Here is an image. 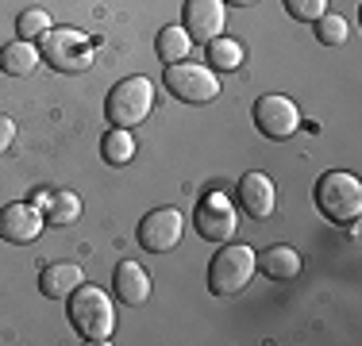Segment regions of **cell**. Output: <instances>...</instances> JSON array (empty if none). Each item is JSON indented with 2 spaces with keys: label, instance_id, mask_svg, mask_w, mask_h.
<instances>
[{
  "label": "cell",
  "instance_id": "cell-1",
  "mask_svg": "<svg viewBox=\"0 0 362 346\" xmlns=\"http://www.w3.org/2000/svg\"><path fill=\"white\" fill-rule=\"evenodd\" d=\"M66 311H70L74 331L85 342H108L112 331H116V304H112V297L105 289H97L89 281H81L66 297Z\"/></svg>",
  "mask_w": 362,
  "mask_h": 346
},
{
  "label": "cell",
  "instance_id": "cell-2",
  "mask_svg": "<svg viewBox=\"0 0 362 346\" xmlns=\"http://www.w3.org/2000/svg\"><path fill=\"white\" fill-rule=\"evenodd\" d=\"M316 208L327 223H355L362 215V181L343 169L324 173L316 181Z\"/></svg>",
  "mask_w": 362,
  "mask_h": 346
},
{
  "label": "cell",
  "instance_id": "cell-3",
  "mask_svg": "<svg viewBox=\"0 0 362 346\" xmlns=\"http://www.w3.org/2000/svg\"><path fill=\"white\" fill-rule=\"evenodd\" d=\"M258 270V254L251 246H235V242H220V250L209 262V289L216 297H239L251 285Z\"/></svg>",
  "mask_w": 362,
  "mask_h": 346
},
{
  "label": "cell",
  "instance_id": "cell-4",
  "mask_svg": "<svg viewBox=\"0 0 362 346\" xmlns=\"http://www.w3.org/2000/svg\"><path fill=\"white\" fill-rule=\"evenodd\" d=\"M151 112H154V81L151 77H139V73L124 77L105 100V119L112 127H127V131L135 124H146Z\"/></svg>",
  "mask_w": 362,
  "mask_h": 346
},
{
  "label": "cell",
  "instance_id": "cell-5",
  "mask_svg": "<svg viewBox=\"0 0 362 346\" xmlns=\"http://www.w3.org/2000/svg\"><path fill=\"white\" fill-rule=\"evenodd\" d=\"M39 54L58 73H85L93 66V42H89V35L77 28H50L39 39Z\"/></svg>",
  "mask_w": 362,
  "mask_h": 346
},
{
  "label": "cell",
  "instance_id": "cell-6",
  "mask_svg": "<svg viewBox=\"0 0 362 346\" xmlns=\"http://www.w3.org/2000/svg\"><path fill=\"white\" fill-rule=\"evenodd\" d=\"M162 85H166L177 100H185V104H212V100L220 97L216 69L197 66V62H174V66H166Z\"/></svg>",
  "mask_w": 362,
  "mask_h": 346
},
{
  "label": "cell",
  "instance_id": "cell-7",
  "mask_svg": "<svg viewBox=\"0 0 362 346\" xmlns=\"http://www.w3.org/2000/svg\"><path fill=\"white\" fill-rule=\"evenodd\" d=\"M255 127L262 131L266 138H274V143H286L300 131V112L297 104L289 97H281V93H266V97L255 100Z\"/></svg>",
  "mask_w": 362,
  "mask_h": 346
},
{
  "label": "cell",
  "instance_id": "cell-8",
  "mask_svg": "<svg viewBox=\"0 0 362 346\" xmlns=\"http://www.w3.org/2000/svg\"><path fill=\"white\" fill-rule=\"evenodd\" d=\"M181 235H185V215L177 208H154L139 220V246L151 254H166L174 250Z\"/></svg>",
  "mask_w": 362,
  "mask_h": 346
},
{
  "label": "cell",
  "instance_id": "cell-9",
  "mask_svg": "<svg viewBox=\"0 0 362 346\" xmlns=\"http://www.w3.org/2000/svg\"><path fill=\"white\" fill-rule=\"evenodd\" d=\"M193 223H197V235L204 242H216L220 246V242H231V235L239 227V215L223 193H209L201 201V208L193 212Z\"/></svg>",
  "mask_w": 362,
  "mask_h": 346
},
{
  "label": "cell",
  "instance_id": "cell-10",
  "mask_svg": "<svg viewBox=\"0 0 362 346\" xmlns=\"http://www.w3.org/2000/svg\"><path fill=\"white\" fill-rule=\"evenodd\" d=\"M42 227H47V215H42L31 201L0 208V239L12 242V246H28V242H35L42 235Z\"/></svg>",
  "mask_w": 362,
  "mask_h": 346
},
{
  "label": "cell",
  "instance_id": "cell-11",
  "mask_svg": "<svg viewBox=\"0 0 362 346\" xmlns=\"http://www.w3.org/2000/svg\"><path fill=\"white\" fill-rule=\"evenodd\" d=\"M181 16H185L181 28L189 31V39H193V42H212L216 35H223L228 4H223V0H185Z\"/></svg>",
  "mask_w": 362,
  "mask_h": 346
},
{
  "label": "cell",
  "instance_id": "cell-12",
  "mask_svg": "<svg viewBox=\"0 0 362 346\" xmlns=\"http://www.w3.org/2000/svg\"><path fill=\"white\" fill-rule=\"evenodd\" d=\"M239 208H243L251 220H270L274 208H278V185L258 169L243 173V181H239Z\"/></svg>",
  "mask_w": 362,
  "mask_h": 346
},
{
  "label": "cell",
  "instance_id": "cell-13",
  "mask_svg": "<svg viewBox=\"0 0 362 346\" xmlns=\"http://www.w3.org/2000/svg\"><path fill=\"white\" fill-rule=\"evenodd\" d=\"M112 292H116L119 304L139 308L151 300V273H146L139 262H119L116 273H112Z\"/></svg>",
  "mask_w": 362,
  "mask_h": 346
},
{
  "label": "cell",
  "instance_id": "cell-14",
  "mask_svg": "<svg viewBox=\"0 0 362 346\" xmlns=\"http://www.w3.org/2000/svg\"><path fill=\"white\" fill-rule=\"evenodd\" d=\"M81 281H85L81 266H74V262H50V266H42V273H39V292L47 300H66Z\"/></svg>",
  "mask_w": 362,
  "mask_h": 346
},
{
  "label": "cell",
  "instance_id": "cell-15",
  "mask_svg": "<svg viewBox=\"0 0 362 346\" xmlns=\"http://www.w3.org/2000/svg\"><path fill=\"white\" fill-rule=\"evenodd\" d=\"M39 62H42L39 47L28 39H16V42H8V47H0V69H4L8 77H31L39 69Z\"/></svg>",
  "mask_w": 362,
  "mask_h": 346
},
{
  "label": "cell",
  "instance_id": "cell-16",
  "mask_svg": "<svg viewBox=\"0 0 362 346\" xmlns=\"http://www.w3.org/2000/svg\"><path fill=\"white\" fill-rule=\"evenodd\" d=\"M258 270L266 277H274V281H293L300 273V254L293 246H286V242H278L266 254H258Z\"/></svg>",
  "mask_w": 362,
  "mask_h": 346
},
{
  "label": "cell",
  "instance_id": "cell-17",
  "mask_svg": "<svg viewBox=\"0 0 362 346\" xmlns=\"http://www.w3.org/2000/svg\"><path fill=\"white\" fill-rule=\"evenodd\" d=\"M154 50H158V58L166 66L174 62H189V50H193V39H189V31L181 28V23H170V28L158 31V42H154Z\"/></svg>",
  "mask_w": 362,
  "mask_h": 346
},
{
  "label": "cell",
  "instance_id": "cell-18",
  "mask_svg": "<svg viewBox=\"0 0 362 346\" xmlns=\"http://www.w3.org/2000/svg\"><path fill=\"white\" fill-rule=\"evenodd\" d=\"M42 215H47V223H54V227H70V223L81 220V196L70 193V189H54L47 208H42Z\"/></svg>",
  "mask_w": 362,
  "mask_h": 346
},
{
  "label": "cell",
  "instance_id": "cell-19",
  "mask_svg": "<svg viewBox=\"0 0 362 346\" xmlns=\"http://www.w3.org/2000/svg\"><path fill=\"white\" fill-rule=\"evenodd\" d=\"M204 47H209V69H216V73H231V69L243 66V42L239 39L216 35V39L204 42Z\"/></svg>",
  "mask_w": 362,
  "mask_h": 346
},
{
  "label": "cell",
  "instance_id": "cell-20",
  "mask_svg": "<svg viewBox=\"0 0 362 346\" xmlns=\"http://www.w3.org/2000/svg\"><path fill=\"white\" fill-rule=\"evenodd\" d=\"M100 158L108 162V166H127V162L135 158V138L127 127H108L105 138H100Z\"/></svg>",
  "mask_w": 362,
  "mask_h": 346
},
{
  "label": "cell",
  "instance_id": "cell-21",
  "mask_svg": "<svg viewBox=\"0 0 362 346\" xmlns=\"http://www.w3.org/2000/svg\"><path fill=\"white\" fill-rule=\"evenodd\" d=\"M313 28H316V39H320L324 47H343V42H347V35H351L347 20H343L339 12H324Z\"/></svg>",
  "mask_w": 362,
  "mask_h": 346
},
{
  "label": "cell",
  "instance_id": "cell-22",
  "mask_svg": "<svg viewBox=\"0 0 362 346\" xmlns=\"http://www.w3.org/2000/svg\"><path fill=\"white\" fill-rule=\"evenodd\" d=\"M50 28H54V20H50V12H42V8H28V12L16 20V35H20V39H28V42L42 39Z\"/></svg>",
  "mask_w": 362,
  "mask_h": 346
},
{
  "label": "cell",
  "instance_id": "cell-23",
  "mask_svg": "<svg viewBox=\"0 0 362 346\" xmlns=\"http://www.w3.org/2000/svg\"><path fill=\"white\" fill-rule=\"evenodd\" d=\"M286 12L297 23H316L327 12V0H286Z\"/></svg>",
  "mask_w": 362,
  "mask_h": 346
},
{
  "label": "cell",
  "instance_id": "cell-24",
  "mask_svg": "<svg viewBox=\"0 0 362 346\" xmlns=\"http://www.w3.org/2000/svg\"><path fill=\"white\" fill-rule=\"evenodd\" d=\"M16 143V119L0 116V154H8V146Z\"/></svg>",
  "mask_w": 362,
  "mask_h": 346
},
{
  "label": "cell",
  "instance_id": "cell-25",
  "mask_svg": "<svg viewBox=\"0 0 362 346\" xmlns=\"http://www.w3.org/2000/svg\"><path fill=\"white\" fill-rule=\"evenodd\" d=\"M223 4H235V8H251V4H258V0H223Z\"/></svg>",
  "mask_w": 362,
  "mask_h": 346
}]
</instances>
